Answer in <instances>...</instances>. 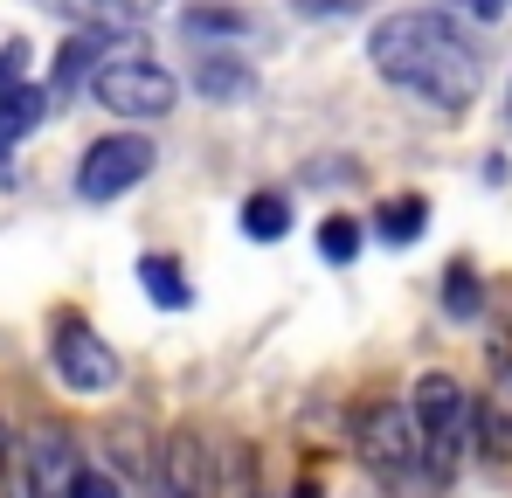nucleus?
Returning <instances> with one entry per match:
<instances>
[{
	"label": "nucleus",
	"mask_w": 512,
	"mask_h": 498,
	"mask_svg": "<svg viewBox=\"0 0 512 498\" xmlns=\"http://www.w3.org/2000/svg\"><path fill=\"white\" fill-rule=\"evenodd\" d=\"M367 63H374L381 83L423 97V104L450 111V118L471 111L478 90H485V56H478V42H471L450 14H429V7H409V14L374 21Z\"/></svg>",
	"instance_id": "1"
},
{
	"label": "nucleus",
	"mask_w": 512,
	"mask_h": 498,
	"mask_svg": "<svg viewBox=\"0 0 512 498\" xmlns=\"http://www.w3.org/2000/svg\"><path fill=\"white\" fill-rule=\"evenodd\" d=\"M353 457H360L367 478H381L388 492H395L402 478L429 471L416 409H402V402H360V409H353Z\"/></svg>",
	"instance_id": "2"
},
{
	"label": "nucleus",
	"mask_w": 512,
	"mask_h": 498,
	"mask_svg": "<svg viewBox=\"0 0 512 498\" xmlns=\"http://www.w3.org/2000/svg\"><path fill=\"white\" fill-rule=\"evenodd\" d=\"M416 429H423V450H429V478H450L464 464V450L478 443V402L464 395V381L423 374L416 381Z\"/></svg>",
	"instance_id": "3"
},
{
	"label": "nucleus",
	"mask_w": 512,
	"mask_h": 498,
	"mask_svg": "<svg viewBox=\"0 0 512 498\" xmlns=\"http://www.w3.org/2000/svg\"><path fill=\"white\" fill-rule=\"evenodd\" d=\"M90 97H97L104 111H118V118H167L180 83H173V70H160L153 56L125 49V56H111V63L90 77Z\"/></svg>",
	"instance_id": "4"
},
{
	"label": "nucleus",
	"mask_w": 512,
	"mask_h": 498,
	"mask_svg": "<svg viewBox=\"0 0 512 498\" xmlns=\"http://www.w3.org/2000/svg\"><path fill=\"white\" fill-rule=\"evenodd\" d=\"M153 139L146 132H111V139H97L84 160H77V194L84 201H118V194H132L146 173H153Z\"/></svg>",
	"instance_id": "5"
},
{
	"label": "nucleus",
	"mask_w": 512,
	"mask_h": 498,
	"mask_svg": "<svg viewBox=\"0 0 512 498\" xmlns=\"http://www.w3.org/2000/svg\"><path fill=\"white\" fill-rule=\"evenodd\" d=\"M49 367L63 374L70 395H111L118 388V353L84 319H56V332H49Z\"/></svg>",
	"instance_id": "6"
},
{
	"label": "nucleus",
	"mask_w": 512,
	"mask_h": 498,
	"mask_svg": "<svg viewBox=\"0 0 512 498\" xmlns=\"http://www.w3.org/2000/svg\"><path fill=\"white\" fill-rule=\"evenodd\" d=\"M77 471H84V457H77L70 436H56V429L35 436V450H28V498H70Z\"/></svg>",
	"instance_id": "7"
},
{
	"label": "nucleus",
	"mask_w": 512,
	"mask_h": 498,
	"mask_svg": "<svg viewBox=\"0 0 512 498\" xmlns=\"http://www.w3.org/2000/svg\"><path fill=\"white\" fill-rule=\"evenodd\" d=\"M478 443L485 457H512V353L492 346V395L478 402Z\"/></svg>",
	"instance_id": "8"
},
{
	"label": "nucleus",
	"mask_w": 512,
	"mask_h": 498,
	"mask_svg": "<svg viewBox=\"0 0 512 498\" xmlns=\"http://www.w3.org/2000/svg\"><path fill=\"white\" fill-rule=\"evenodd\" d=\"M70 21H84V28H104V35H118V28H139V21H153L167 0H56Z\"/></svg>",
	"instance_id": "9"
},
{
	"label": "nucleus",
	"mask_w": 512,
	"mask_h": 498,
	"mask_svg": "<svg viewBox=\"0 0 512 498\" xmlns=\"http://www.w3.org/2000/svg\"><path fill=\"white\" fill-rule=\"evenodd\" d=\"M194 90L215 97V104H236V97H250V90H256V70L243 63V56H229V49H208L201 70H194Z\"/></svg>",
	"instance_id": "10"
},
{
	"label": "nucleus",
	"mask_w": 512,
	"mask_h": 498,
	"mask_svg": "<svg viewBox=\"0 0 512 498\" xmlns=\"http://www.w3.org/2000/svg\"><path fill=\"white\" fill-rule=\"evenodd\" d=\"M49 90L42 83H21V90H0V146H14V139H28L42 118H49Z\"/></svg>",
	"instance_id": "11"
},
{
	"label": "nucleus",
	"mask_w": 512,
	"mask_h": 498,
	"mask_svg": "<svg viewBox=\"0 0 512 498\" xmlns=\"http://www.w3.org/2000/svg\"><path fill=\"white\" fill-rule=\"evenodd\" d=\"M423 229H429V201H423V194L381 201V215H374V236H381V243H395V249L423 243Z\"/></svg>",
	"instance_id": "12"
},
{
	"label": "nucleus",
	"mask_w": 512,
	"mask_h": 498,
	"mask_svg": "<svg viewBox=\"0 0 512 498\" xmlns=\"http://www.w3.org/2000/svg\"><path fill=\"white\" fill-rule=\"evenodd\" d=\"M243 236L250 243H284L291 236V201L270 194V187H256L250 201H243Z\"/></svg>",
	"instance_id": "13"
},
{
	"label": "nucleus",
	"mask_w": 512,
	"mask_h": 498,
	"mask_svg": "<svg viewBox=\"0 0 512 498\" xmlns=\"http://www.w3.org/2000/svg\"><path fill=\"white\" fill-rule=\"evenodd\" d=\"M139 284H146V298L160 305V312H180L194 291H187V277H180V263L167 256H139Z\"/></svg>",
	"instance_id": "14"
},
{
	"label": "nucleus",
	"mask_w": 512,
	"mask_h": 498,
	"mask_svg": "<svg viewBox=\"0 0 512 498\" xmlns=\"http://www.w3.org/2000/svg\"><path fill=\"white\" fill-rule=\"evenodd\" d=\"M153 498H201V457H194V443H187V436L167 450V471H160Z\"/></svg>",
	"instance_id": "15"
},
{
	"label": "nucleus",
	"mask_w": 512,
	"mask_h": 498,
	"mask_svg": "<svg viewBox=\"0 0 512 498\" xmlns=\"http://www.w3.org/2000/svg\"><path fill=\"white\" fill-rule=\"evenodd\" d=\"M319 256H326V263H353V256H360V222H353V215H326V222H319Z\"/></svg>",
	"instance_id": "16"
},
{
	"label": "nucleus",
	"mask_w": 512,
	"mask_h": 498,
	"mask_svg": "<svg viewBox=\"0 0 512 498\" xmlns=\"http://www.w3.org/2000/svg\"><path fill=\"white\" fill-rule=\"evenodd\" d=\"M443 312H450V319H478V312H485V284H478L471 270H450V277H443Z\"/></svg>",
	"instance_id": "17"
},
{
	"label": "nucleus",
	"mask_w": 512,
	"mask_h": 498,
	"mask_svg": "<svg viewBox=\"0 0 512 498\" xmlns=\"http://www.w3.org/2000/svg\"><path fill=\"white\" fill-rule=\"evenodd\" d=\"M180 28H187V35H243V14H229V7H194Z\"/></svg>",
	"instance_id": "18"
},
{
	"label": "nucleus",
	"mask_w": 512,
	"mask_h": 498,
	"mask_svg": "<svg viewBox=\"0 0 512 498\" xmlns=\"http://www.w3.org/2000/svg\"><path fill=\"white\" fill-rule=\"evenodd\" d=\"M70 498H125V485H118L111 471H97V464H84V471H77V492H70Z\"/></svg>",
	"instance_id": "19"
},
{
	"label": "nucleus",
	"mask_w": 512,
	"mask_h": 498,
	"mask_svg": "<svg viewBox=\"0 0 512 498\" xmlns=\"http://www.w3.org/2000/svg\"><path fill=\"white\" fill-rule=\"evenodd\" d=\"M298 14H312V21H333V14H360V7H374V0H291Z\"/></svg>",
	"instance_id": "20"
},
{
	"label": "nucleus",
	"mask_w": 512,
	"mask_h": 498,
	"mask_svg": "<svg viewBox=\"0 0 512 498\" xmlns=\"http://www.w3.org/2000/svg\"><path fill=\"white\" fill-rule=\"evenodd\" d=\"M464 7H471V14H485V21H492V14H506L499 0H464Z\"/></svg>",
	"instance_id": "21"
},
{
	"label": "nucleus",
	"mask_w": 512,
	"mask_h": 498,
	"mask_svg": "<svg viewBox=\"0 0 512 498\" xmlns=\"http://www.w3.org/2000/svg\"><path fill=\"white\" fill-rule=\"evenodd\" d=\"M506 125H512V90H506Z\"/></svg>",
	"instance_id": "22"
},
{
	"label": "nucleus",
	"mask_w": 512,
	"mask_h": 498,
	"mask_svg": "<svg viewBox=\"0 0 512 498\" xmlns=\"http://www.w3.org/2000/svg\"><path fill=\"white\" fill-rule=\"evenodd\" d=\"M243 498H263V492H243Z\"/></svg>",
	"instance_id": "23"
},
{
	"label": "nucleus",
	"mask_w": 512,
	"mask_h": 498,
	"mask_svg": "<svg viewBox=\"0 0 512 498\" xmlns=\"http://www.w3.org/2000/svg\"><path fill=\"white\" fill-rule=\"evenodd\" d=\"M499 7H512V0H499Z\"/></svg>",
	"instance_id": "24"
}]
</instances>
